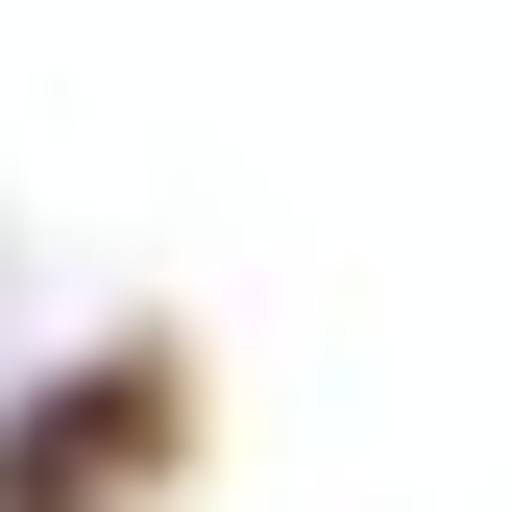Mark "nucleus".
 I'll list each match as a JSON object with an SVG mask.
<instances>
[{
  "label": "nucleus",
  "mask_w": 512,
  "mask_h": 512,
  "mask_svg": "<svg viewBox=\"0 0 512 512\" xmlns=\"http://www.w3.org/2000/svg\"><path fill=\"white\" fill-rule=\"evenodd\" d=\"M147 488H171V342L49 366V391L0 415V512H147Z\"/></svg>",
  "instance_id": "nucleus-1"
}]
</instances>
